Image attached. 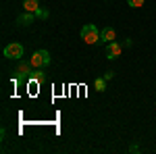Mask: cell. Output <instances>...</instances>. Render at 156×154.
Segmentation results:
<instances>
[{"label":"cell","instance_id":"obj_8","mask_svg":"<svg viewBox=\"0 0 156 154\" xmlns=\"http://www.w3.org/2000/svg\"><path fill=\"white\" fill-rule=\"evenodd\" d=\"M94 88H96V92H104L106 90V79L104 77H98L96 81H94Z\"/></svg>","mask_w":156,"mask_h":154},{"label":"cell","instance_id":"obj_9","mask_svg":"<svg viewBox=\"0 0 156 154\" xmlns=\"http://www.w3.org/2000/svg\"><path fill=\"white\" fill-rule=\"evenodd\" d=\"M127 2H129V6H133V9H142L146 0H127Z\"/></svg>","mask_w":156,"mask_h":154},{"label":"cell","instance_id":"obj_5","mask_svg":"<svg viewBox=\"0 0 156 154\" xmlns=\"http://www.w3.org/2000/svg\"><path fill=\"white\" fill-rule=\"evenodd\" d=\"M100 38H102V42L110 44V42H115V40H117V31H115L112 27H104V29L100 31Z\"/></svg>","mask_w":156,"mask_h":154},{"label":"cell","instance_id":"obj_10","mask_svg":"<svg viewBox=\"0 0 156 154\" xmlns=\"http://www.w3.org/2000/svg\"><path fill=\"white\" fill-rule=\"evenodd\" d=\"M36 17H40V19H48V11H44V9H40V11L36 13Z\"/></svg>","mask_w":156,"mask_h":154},{"label":"cell","instance_id":"obj_3","mask_svg":"<svg viewBox=\"0 0 156 154\" xmlns=\"http://www.w3.org/2000/svg\"><path fill=\"white\" fill-rule=\"evenodd\" d=\"M4 56L12 59V60H19L23 56V46L21 44H9V46L4 48Z\"/></svg>","mask_w":156,"mask_h":154},{"label":"cell","instance_id":"obj_1","mask_svg":"<svg viewBox=\"0 0 156 154\" xmlns=\"http://www.w3.org/2000/svg\"><path fill=\"white\" fill-rule=\"evenodd\" d=\"M81 40H83L85 44H96V42H102V38H100V31H98L96 25H83L81 27Z\"/></svg>","mask_w":156,"mask_h":154},{"label":"cell","instance_id":"obj_7","mask_svg":"<svg viewBox=\"0 0 156 154\" xmlns=\"http://www.w3.org/2000/svg\"><path fill=\"white\" fill-rule=\"evenodd\" d=\"M34 19H36V15H34V13H27V11H25L23 15H21V17L17 19V21L23 25V27H27V25H31V23H34Z\"/></svg>","mask_w":156,"mask_h":154},{"label":"cell","instance_id":"obj_11","mask_svg":"<svg viewBox=\"0 0 156 154\" xmlns=\"http://www.w3.org/2000/svg\"><path fill=\"white\" fill-rule=\"evenodd\" d=\"M112 77H115V71H104V79H112Z\"/></svg>","mask_w":156,"mask_h":154},{"label":"cell","instance_id":"obj_6","mask_svg":"<svg viewBox=\"0 0 156 154\" xmlns=\"http://www.w3.org/2000/svg\"><path fill=\"white\" fill-rule=\"evenodd\" d=\"M23 9L27 13H34L36 15L40 11V0H23Z\"/></svg>","mask_w":156,"mask_h":154},{"label":"cell","instance_id":"obj_4","mask_svg":"<svg viewBox=\"0 0 156 154\" xmlns=\"http://www.w3.org/2000/svg\"><path fill=\"white\" fill-rule=\"evenodd\" d=\"M121 50H123V46H121L119 42L115 40V42H110V44H106V59H119L121 56Z\"/></svg>","mask_w":156,"mask_h":154},{"label":"cell","instance_id":"obj_2","mask_svg":"<svg viewBox=\"0 0 156 154\" xmlns=\"http://www.w3.org/2000/svg\"><path fill=\"white\" fill-rule=\"evenodd\" d=\"M29 65H31L34 69L48 67V65H50V54H48V50H36V52L31 54V59H29Z\"/></svg>","mask_w":156,"mask_h":154}]
</instances>
